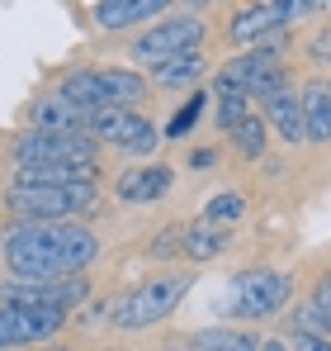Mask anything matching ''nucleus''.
Returning a JSON list of instances; mask_svg holds the SVG:
<instances>
[{"label":"nucleus","mask_w":331,"mask_h":351,"mask_svg":"<svg viewBox=\"0 0 331 351\" xmlns=\"http://www.w3.org/2000/svg\"><path fill=\"white\" fill-rule=\"evenodd\" d=\"M100 256V237L81 219L66 223H34L19 219L14 228L0 233V261L10 280H57V276H81Z\"/></svg>","instance_id":"obj_1"},{"label":"nucleus","mask_w":331,"mask_h":351,"mask_svg":"<svg viewBox=\"0 0 331 351\" xmlns=\"http://www.w3.org/2000/svg\"><path fill=\"white\" fill-rule=\"evenodd\" d=\"M5 204H10L14 219H34V223L85 219L100 204V180H29V176H14L5 185Z\"/></svg>","instance_id":"obj_2"},{"label":"nucleus","mask_w":331,"mask_h":351,"mask_svg":"<svg viewBox=\"0 0 331 351\" xmlns=\"http://www.w3.org/2000/svg\"><path fill=\"white\" fill-rule=\"evenodd\" d=\"M194 271L189 266H170L161 276H147L142 285H133L128 294H118L109 304V323L114 328H123V332H142V328H157L166 323L180 304H185V294L194 290Z\"/></svg>","instance_id":"obj_3"},{"label":"nucleus","mask_w":331,"mask_h":351,"mask_svg":"<svg viewBox=\"0 0 331 351\" xmlns=\"http://www.w3.org/2000/svg\"><path fill=\"white\" fill-rule=\"evenodd\" d=\"M5 157H10L14 171H29V167H66V162L100 167V143L85 128H19L10 138Z\"/></svg>","instance_id":"obj_4"},{"label":"nucleus","mask_w":331,"mask_h":351,"mask_svg":"<svg viewBox=\"0 0 331 351\" xmlns=\"http://www.w3.org/2000/svg\"><path fill=\"white\" fill-rule=\"evenodd\" d=\"M53 90L81 110H109V105H137L142 90H152V86L137 66H76Z\"/></svg>","instance_id":"obj_5"},{"label":"nucleus","mask_w":331,"mask_h":351,"mask_svg":"<svg viewBox=\"0 0 331 351\" xmlns=\"http://www.w3.org/2000/svg\"><path fill=\"white\" fill-rule=\"evenodd\" d=\"M204 34H209V24L199 19V14H189V10H180V14H161V19H152L147 29H137L133 34V43H128V62L142 71H152V66H161V62H175V58H189V53H199L204 48Z\"/></svg>","instance_id":"obj_6"},{"label":"nucleus","mask_w":331,"mask_h":351,"mask_svg":"<svg viewBox=\"0 0 331 351\" xmlns=\"http://www.w3.org/2000/svg\"><path fill=\"white\" fill-rule=\"evenodd\" d=\"M289 299H293V276H284L275 266H246V271H237L232 285H227V308H232V318H241V323L275 318Z\"/></svg>","instance_id":"obj_7"},{"label":"nucleus","mask_w":331,"mask_h":351,"mask_svg":"<svg viewBox=\"0 0 331 351\" xmlns=\"http://www.w3.org/2000/svg\"><path fill=\"white\" fill-rule=\"evenodd\" d=\"M284 34L275 38H265V43H251L246 53H237L232 62H222L218 71H213V86H209V95H261L265 90V81L284 71Z\"/></svg>","instance_id":"obj_8"},{"label":"nucleus","mask_w":331,"mask_h":351,"mask_svg":"<svg viewBox=\"0 0 331 351\" xmlns=\"http://www.w3.org/2000/svg\"><path fill=\"white\" fill-rule=\"evenodd\" d=\"M85 133H90L95 143H109V147H118V152H128V157H152L157 143H161V128L142 114V110H133V105L90 110Z\"/></svg>","instance_id":"obj_9"},{"label":"nucleus","mask_w":331,"mask_h":351,"mask_svg":"<svg viewBox=\"0 0 331 351\" xmlns=\"http://www.w3.org/2000/svg\"><path fill=\"white\" fill-rule=\"evenodd\" d=\"M71 313L62 308H29V304H0V351L43 347L66 328Z\"/></svg>","instance_id":"obj_10"},{"label":"nucleus","mask_w":331,"mask_h":351,"mask_svg":"<svg viewBox=\"0 0 331 351\" xmlns=\"http://www.w3.org/2000/svg\"><path fill=\"white\" fill-rule=\"evenodd\" d=\"M90 294L85 276H57V280H0V304H29V308H81Z\"/></svg>","instance_id":"obj_11"},{"label":"nucleus","mask_w":331,"mask_h":351,"mask_svg":"<svg viewBox=\"0 0 331 351\" xmlns=\"http://www.w3.org/2000/svg\"><path fill=\"white\" fill-rule=\"evenodd\" d=\"M256 100H261V119H265V128H275L289 147L308 143V133H303V110H298V86L289 81V71L270 76L265 90H261Z\"/></svg>","instance_id":"obj_12"},{"label":"nucleus","mask_w":331,"mask_h":351,"mask_svg":"<svg viewBox=\"0 0 331 351\" xmlns=\"http://www.w3.org/2000/svg\"><path fill=\"white\" fill-rule=\"evenodd\" d=\"M289 29V10L284 0H246L241 10H232V24H227V38L237 48H251V43H265Z\"/></svg>","instance_id":"obj_13"},{"label":"nucleus","mask_w":331,"mask_h":351,"mask_svg":"<svg viewBox=\"0 0 331 351\" xmlns=\"http://www.w3.org/2000/svg\"><path fill=\"white\" fill-rule=\"evenodd\" d=\"M166 10H175V0H95L90 19L100 34H123V29H147Z\"/></svg>","instance_id":"obj_14"},{"label":"nucleus","mask_w":331,"mask_h":351,"mask_svg":"<svg viewBox=\"0 0 331 351\" xmlns=\"http://www.w3.org/2000/svg\"><path fill=\"white\" fill-rule=\"evenodd\" d=\"M170 185H175V171L161 167V162H137V167H128V171L114 180V195L123 199V204H157L170 195Z\"/></svg>","instance_id":"obj_15"},{"label":"nucleus","mask_w":331,"mask_h":351,"mask_svg":"<svg viewBox=\"0 0 331 351\" xmlns=\"http://www.w3.org/2000/svg\"><path fill=\"white\" fill-rule=\"evenodd\" d=\"M298 110H303V133L308 143H331V95L327 81H303L298 86Z\"/></svg>","instance_id":"obj_16"},{"label":"nucleus","mask_w":331,"mask_h":351,"mask_svg":"<svg viewBox=\"0 0 331 351\" xmlns=\"http://www.w3.org/2000/svg\"><path fill=\"white\" fill-rule=\"evenodd\" d=\"M232 247V233L222 223H209V219H194V223H180V252L189 261H213Z\"/></svg>","instance_id":"obj_17"},{"label":"nucleus","mask_w":331,"mask_h":351,"mask_svg":"<svg viewBox=\"0 0 331 351\" xmlns=\"http://www.w3.org/2000/svg\"><path fill=\"white\" fill-rule=\"evenodd\" d=\"M85 119H90V110L71 105V100L57 95V90L38 95V100L29 105V128H85Z\"/></svg>","instance_id":"obj_18"},{"label":"nucleus","mask_w":331,"mask_h":351,"mask_svg":"<svg viewBox=\"0 0 331 351\" xmlns=\"http://www.w3.org/2000/svg\"><path fill=\"white\" fill-rule=\"evenodd\" d=\"M227 138H232L237 157H246V162H261V157H265V143H270V128H265L261 110H251V114H241L237 123H232V128H227Z\"/></svg>","instance_id":"obj_19"},{"label":"nucleus","mask_w":331,"mask_h":351,"mask_svg":"<svg viewBox=\"0 0 331 351\" xmlns=\"http://www.w3.org/2000/svg\"><path fill=\"white\" fill-rule=\"evenodd\" d=\"M199 76H204V53H189V58L152 66V90H180V86H194Z\"/></svg>","instance_id":"obj_20"},{"label":"nucleus","mask_w":331,"mask_h":351,"mask_svg":"<svg viewBox=\"0 0 331 351\" xmlns=\"http://www.w3.org/2000/svg\"><path fill=\"white\" fill-rule=\"evenodd\" d=\"M204 110H209V86H194V90H189V100H185V105L161 123V138H189Z\"/></svg>","instance_id":"obj_21"},{"label":"nucleus","mask_w":331,"mask_h":351,"mask_svg":"<svg viewBox=\"0 0 331 351\" xmlns=\"http://www.w3.org/2000/svg\"><path fill=\"white\" fill-rule=\"evenodd\" d=\"M199 351H261V337H251L246 328H204L194 332Z\"/></svg>","instance_id":"obj_22"},{"label":"nucleus","mask_w":331,"mask_h":351,"mask_svg":"<svg viewBox=\"0 0 331 351\" xmlns=\"http://www.w3.org/2000/svg\"><path fill=\"white\" fill-rule=\"evenodd\" d=\"M246 214V195H237V190H222V195H213L209 204H204V214L199 219H209V223H232V219H241Z\"/></svg>","instance_id":"obj_23"},{"label":"nucleus","mask_w":331,"mask_h":351,"mask_svg":"<svg viewBox=\"0 0 331 351\" xmlns=\"http://www.w3.org/2000/svg\"><path fill=\"white\" fill-rule=\"evenodd\" d=\"M209 100H213V119H218L222 133H227L241 114H251V100H246V95H209Z\"/></svg>","instance_id":"obj_24"},{"label":"nucleus","mask_w":331,"mask_h":351,"mask_svg":"<svg viewBox=\"0 0 331 351\" xmlns=\"http://www.w3.org/2000/svg\"><path fill=\"white\" fill-rule=\"evenodd\" d=\"M313 304H317V313H322V337H331V271H327V276H317V285H313Z\"/></svg>","instance_id":"obj_25"},{"label":"nucleus","mask_w":331,"mask_h":351,"mask_svg":"<svg viewBox=\"0 0 331 351\" xmlns=\"http://www.w3.org/2000/svg\"><path fill=\"white\" fill-rule=\"evenodd\" d=\"M175 252H180V228L170 223V228H161V233H157V242H152V256H157V261H166V256H175Z\"/></svg>","instance_id":"obj_26"},{"label":"nucleus","mask_w":331,"mask_h":351,"mask_svg":"<svg viewBox=\"0 0 331 351\" xmlns=\"http://www.w3.org/2000/svg\"><path fill=\"white\" fill-rule=\"evenodd\" d=\"M308 58L317 62V66H331V24L313 34V43H308Z\"/></svg>","instance_id":"obj_27"},{"label":"nucleus","mask_w":331,"mask_h":351,"mask_svg":"<svg viewBox=\"0 0 331 351\" xmlns=\"http://www.w3.org/2000/svg\"><path fill=\"white\" fill-rule=\"evenodd\" d=\"M289 347L293 351H331V337H317V332H289Z\"/></svg>","instance_id":"obj_28"},{"label":"nucleus","mask_w":331,"mask_h":351,"mask_svg":"<svg viewBox=\"0 0 331 351\" xmlns=\"http://www.w3.org/2000/svg\"><path fill=\"white\" fill-rule=\"evenodd\" d=\"M322 5H331V0H284L289 24H293V19H303V14H313V10H322Z\"/></svg>","instance_id":"obj_29"},{"label":"nucleus","mask_w":331,"mask_h":351,"mask_svg":"<svg viewBox=\"0 0 331 351\" xmlns=\"http://www.w3.org/2000/svg\"><path fill=\"white\" fill-rule=\"evenodd\" d=\"M213 162H218V152H209V147H199V152L189 157V167H194V171H204V167H213Z\"/></svg>","instance_id":"obj_30"},{"label":"nucleus","mask_w":331,"mask_h":351,"mask_svg":"<svg viewBox=\"0 0 331 351\" xmlns=\"http://www.w3.org/2000/svg\"><path fill=\"white\" fill-rule=\"evenodd\" d=\"M24 351H71V347H57V342H43V347H24Z\"/></svg>","instance_id":"obj_31"},{"label":"nucleus","mask_w":331,"mask_h":351,"mask_svg":"<svg viewBox=\"0 0 331 351\" xmlns=\"http://www.w3.org/2000/svg\"><path fill=\"white\" fill-rule=\"evenodd\" d=\"M327 95H331V76H327Z\"/></svg>","instance_id":"obj_32"}]
</instances>
